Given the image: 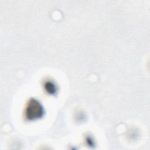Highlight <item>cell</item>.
<instances>
[{
    "instance_id": "obj_1",
    "label": "cell",
    "mask_w": 150,
    "mask_h": 150,
    "mask_svg": "<svg viewBox=\"0 0 150 150\" xmlns=\"http://www.w3.org/2000/svg\"><path fill=\"white\" fill-rule=\"evenodd\" d=\"M42 108L40 104L35 101L32 100L30 103L27 108V116L30 119H34L38 118L42 115Z\"/></svg>"
}]
</instances>
